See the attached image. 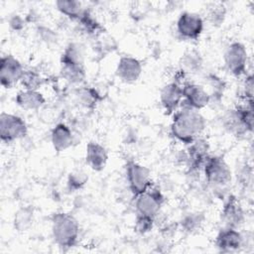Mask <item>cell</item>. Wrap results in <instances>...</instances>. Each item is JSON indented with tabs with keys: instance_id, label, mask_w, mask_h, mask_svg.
<instances>
[{
	"instance_id": "cell-1",
	"label": "cell",
	"mask_w": 254,
	"mask_h": 254,
	"mask_svg": "<svg viewBox=\"0 0 254 254\" xmlns=\"http://www.w3.org/2000/svg\"><path fill=\"white\" fill-rule=\"evenodd\" d=\"M171 134L179 142L188 146L200 137L206 127L204 116L184 104L172 115Z\"/></svg>"
},
{
	"instance_id": "cell-2",
	"label": "cell",
	"mask_w": 254,
	"mask_h": 254,
	"mask_svg": "<svg viewBox=\"0 0 254 254\" xmlns=\"http://www.w3.org/2000/svg\"><path fill=\"white\" fill-rule=\"evenodd\" d=\"M52 235L60 248L68 250L74 247L79 238L78 221L67 212L54 213L52 216Z\"/></svg>"
},
{
	"instance_id": "cell-3",
	"label": "cell",
	"mask_w": 254,
	"mask_h": 254,
	"mask_svg": "<svg viewBox=\"0 0 254 254\" xmlns=\"http://www.w3.org/2000/svg\"><path fill=\"white\" fill-rule=\"evenodd\" d=\"M201 172L204 175L206 183L214 189H224L231 183V170L221 156L209 154Z\"/></svg>"
},
{
	"instance_id": "cell-4",
	"label": "cell",
	"mask_w": 254,
	"mask_h": 254,
	"mask_svg": "<svg viewBox=\"0 0 254 254\" xmlns=\"http://www.w3.org/2000/svg\"><path fill=\"white\" fill-rule=\"evenodd\" d=\"M126 180L134 198L153 186L150 170L135 161H128L125 167Z\"/></svg>"
},
{
	"instance_id": "cell-5",
	"label": "cell",
	"mask_w": 254,
	"mask_h": 254,
	"mask_svg": "<svg viewBox=\"0 0 254 254\" xmlns=\"http://www.w3.org/2000/svg\"><path fill=\"white\" fill-rule=\"evenodd\" d=\"M28 134L26 121L19 115L2 112L0 115V139L3 143H13Z\"/></svg>"
},
{
	"instance_id": "cell-6",
	"label": "cell",
	"mask_w": 254,
	"mask_h": 254,
	"mask_svg": "<svg viewBox=\"0 0 254 254\" xmlns=\"http://www.w3.org/2000/svg\"><path fill=\"white\" fill-rule=\"evenodd\" d=\"M223 61L227 70L234 76L246 74L248 53L246 47L240 42H232L225 49Z\"/></svg>"
},
{
	"instance_id": "cell-7",
	"label": "cell",
	"mask_w": 254,
	"mask_h": 254,
	"mask_svg": "<svg viewBox=\"0 0 254 254\" xmlns=\"http://www.w3.org/2000/svg\"><path fill=\"white\" fill-rule=\"evenodd\" d=\"M165 202V196L159 187L152 186L149 190L135 197L136 213L156 218Z\"/></svg>"
},
{
	"instance_id": "cell-8",
	"label": "cell",
	"mask_w": 254,
	"mask_h": 254,
	"mask_svg": "<svg viewBox=\"0 0 254 254\" xmlns=\"http://www.w3.org/2000/svg\"><path fill=\"white\" fill-rule=\"evenodd\" d=\"M204 21L200 15L185 11L180 14L176 23V29L179 36L185 40H197L203 32Z\"/></svg>"
},
{
	"instance_id": "cell-9",
	"label": "cell",
	"mask_w": 254,
	"mask_h": 254,
	"mask_svg": "<svg viewBox=\"0 0 254 254\" xmlns=\"http://www.w3.org/2000/svg\"><path fill=\"white\" fill-rule=\"evenodd\" d=\"M22 63L12 55H5L0 60V82L4 88H12L24 74Z\"/></svg>"
},
{
	"instance_id": "cell-10",
	"label": "cell",
	"mask_w": 254,
	"mask_h": 254,
	"mask_svg": "<svg viewBox=\"0 0 254 254\" xmlns=\"http://www.w3.org/2000/svg\"><path fill=\"white\" fill-rule=\"evenodd\" d=\"M186 166L190 173H199L206 158L209 156V144L203 137H198L192 143L188 145Z\"/></svg>"
},
{
	"instance_id": "cell-11",
	"label": "cell",
	"mask_w": 254,
	"mask_h": 254,
	"mask_svg": "<svg viewBox=\"0 0 254 254\" xmlns=\"http://www.w3.org/2000/svg\"><path fill=\"white\" fill-rule=\"evenodd\" d=\"M220 217L223 222V227L238 229L243 224L245 220V212L241 202L234 194L226 196L222 205Z\"/></svg>"
},
{
	"instance_id": "cell-12",
	"label": "cell",
	"mask_w": 254,
	"mask_h": 254,
	"mask_svg": "<svg viewBox=\"0 0 254 254\" xmlns=\"http://www.w3.org/2000/svg\"><path fill=\"white\" fill-rule=\"evenodd\" d=\"M182 87V104L199 111L210 103V95L202 85L188 80L183 84Z\"/></svg>"
},
{
	"instance_id": "cell-13",
	"label": "cell",
	"mask_w": 254,
	"mask_h": 254,
	"mask_svg": "<svg viewBox=\"0 0 254 254\" xmlns=\"http://www.w3.org/2000/svg\"><path fill=\"white\" fill-rule=\"evenodd\" d=\"M183 87L172 80L165 84L160 91V103L167 115H173L182 105Z\"/></svg>"
},
{
	"instance_id": "cell-14",
	"label": "cell",
	"mask_w": 254,
	"mask_h": 254,
	"mask_svg": "<svg viewBox=\"0 0 254 254\" xmlns=\"http://www.w3.org/2000/svg\"><path fill=\"white\" fill-rule=\"evenodd\" d=\"M244 244V237L237 228L222 227L217 233L214 245L219 252L231 253L238 251Z\"/></svg>"
},
{
	"instance_id": "cell-15",
	"label": "cell",
	"mask_w": 254,
	"mask_h": 254,
	"mask_svg": "<svg viewBox=\"0 0 254 254\" xmlns=\"http://www.w3.org/2000/svg\"><path fill=\"white\" fill-rule=\"evenodd\" d=\"M115 71L123 82L133 83L140 78L143 66L138 59L131 56H123L119 59Z\"/></svg>"
},
{
	"instance_id": "cell-16",
	"label": "cell",
	"mask_w": 254,
	"mask_h": 254,
	"mask_svg": "<svg viewBox=\"0 0 254 254\" xmlns=\"http://www.w3.org/2000/svg\"><path fill=\"white\" fill-rule=\"evenodd\" d=\"M108 161V153L103 145L98 142L90 141L85 148V162L88 167L95 171L101 172Z\"/></svg>"
},
{
	"instance_id": "cell-17",
	"label": "cell",
	"mask_w": 254,
	"mask_h": 254,
	"mask_svg": "<svg viewBox=\"0 0 254 254\" xmlns=\"http://www.w3.org/2000/svg\"><path fill=\"white\" fill-rule=\"evenodd\" d=\"M51 142L54 150L57 153L66 151L73 144V134L71 128L64 122L56 124L51 131Z\"/></svg>"
},
{
	"instance_id": "cell-18",
	"label": "cell",
	"mask_w": 254,
	"mask_h": 254,
	"mask_svg": "<svg viewBox=\"0 0 254 254\" xmlns=\"http://www.w3.org/2000/svg\"><path fill=\"white\" fill-rule=\"evenodd\" d=\"M15 102L24 110H38L46 103V98L39 90L22 89L17 92Z\"/></svg>"
},
{
	"instance_id": "cell-19",
	"label": "cell",
	"mask_w": 254,
	"mask_h": 254,
	"mask_svg": "<svg viewBox=\"0 0 254 254\" xmlns=\"http://www.w3.org/2000/svg\"><path fill=\"white\" fill-rule=\"evenodd\" d=\"M180 65V69L186 74H195L202 70L203 59L198 51L194 49L188 50L182 56Z\"/></svg>"
},
{
	"instance_id": "cell-20",
	"label": "cell",
	"mask_w": 254,
	"mask_h": 254,
	"mask_svg": "<svg viewBox=\"0 0 254 254\" xmlns=\"http://www.w3.org/2000/svg\"><path fill=\"white\" fill-rule=\"evenodd\" d=\"M234 114L247 133H252L254 124L253 115V101H243L234 109Z\"/></svg>"
},
{
	"instance_id": "cell-21",
	"label": "cell",
	"mask_w": 254,
	"mask_h": 254,
	"mask_svg": "<svg viewBox=\"0 0 254 254\" xmlns=\"http://www.w3.org/2000/svg\"><path fill=\"white\" fill-rule=\"evenodd\" d=\"M61 64H84V50L78 43H69L61 56Z\"/></svg>"
},
{
	"instance_id": "cell-22",
	"label": "cell",
	"mask_w": 254,
	"mask_h": 254,
	"mask_svg": "<svg viewBox=\"0 0 254 254\" xmlns=\"http://www.w3.org/2000/svg\"><path fill=\"white\" fill-rule=\"evenodd\" d=\"M61 75L70 84H80L86 76L84 64H61Z\"/></svg>"
},
{
	"instance_id": "cell-23",
	"label": "cell",
	"mask_w": 254,
	"mask_h": 254,
	"mask_svg": "<svg viewBox=\"0 0 254 254\" xmlns=\"http://www.w3.org/2000/svg\"><path fill=\"white\" fill-rule=\"evenodd\" d=\"M34 222V208L31 205L22 206L14 215L13 225L18 232L27 231Z\"/></svg>"
},
{
	"instance_id": "cell-24",
	"label": "cell",
	"mask_w": 254,
	"mask_h": 254,
	"mask_svg": "<svg viewBox=\"0 0 254 254\" xmlns=\"http://www.w3.org/2000/svg\"><path fill=\"white\" fill-rule=\"evenodd\" d=\"M57 10L69 20L77 21L84 8L79 1L75 0H59L56 2Z\"/></svg>"
},
{
	"instance_id": "cell-25",
	"label": "cell",
	"mask_w": 254,
	"mask_h": 254,
	"mask_svg": "<svg viewBox=\"0 0 254 254\" xmlns=\"http://www.w3.org/2000/svg\"><path fill=\"white\" fill-rule=\"evenodd\" d=\"M78 24L82 28V30L89 35H98L102 33L103 28L94 15L87 9H84L82 14L80 15L79 19L77 20Z\"/></svg>"
},
{
	"instance_id": "cell-26",
	"label": "cell",
	"mask_w": 254,
	"mask_h": 254,
	"mask_svg": "<svg viewBox=\"0 0 254 254\" xmlns=\"http://www.w3.org/2000/svg\"><path fill=\"white\" fill-rule=\"evenodd\" d=\"M76 95L80 105L85 108H93L101 99L98 91L91 86L79 88Z\"/></svg>"
},
{
	"instance_id": "cell-27",
	"label": "cell",
	"mask_w": 254,
	"mask_h": 254,
	"mask_svg": "<svg viewBox=\"0 0 254 254\" xmlns=\"http://www.w3.org/2000/svg\"><path fill=\"white\" fill-rule=\"evenodd\" d=\"M20 83L22 84L24 89L39 90V88L44 83V77L38 70L34 68L25 69Z\"/></svg>"
},
{
	"instance_id": "cell-28",
	"label": "cell",
	"mask_w": 254,
	"mask_h": 254,
	"mask_svg": "<svg viewBox=\"0 0 254 254\" xmlns=\"http://www.w3.org/2000/svg\"><path fill=\"white\" fill-rule=\"evenodd\" d=\"M203 221H204V215L202 213L190 212L183 217L181 221V226L185 231L189 233H193L200 229L201 225L203 224Z\"/></svg>"
},
{
	"instance_id": "cell-29",
	"label": "cell",
	"mask_w": 254,
	"mask_h": 254,
	"mask_svg": "<svg viewBox=\"0 0 254 254\" xmlns=\"http://www.w3.org/2000/svg\"><path fill=\"white\" fill-rule=\"evenodd\" d=\"M88 180V177L81 171H75L68 175L66 186L67 189L70 191H76L83 188V186L86 184Z\"/></svg>"
},
{
	"instance_id": "cell-30",
	"label": "cell",
	"mask_w": 254,
	"mask_h": 254,
	"mask_svg": "<svg viewBox=\"0 0 254 254\" xmlns=\"http://www.w3.org/2000/svg\"><path fill=\"white\" fill-rule=\"evenodd\" d=\"M226 15V9L222 4L213 5L207 14V18L209 23L212 26H218L223 23Z\"/></svg>"
},
{
	"instance_id": "cell-31",
	"label": "cell",
	"mask_w": 254,
	"mask_h": 254,
	"mask_svg": "<svg viewBox=\"0 0 254 254\" xmlns=\"http://www.w3.org/2000/svg\"><path fill=\"white\" fill-rule=\"evenodd\" d=\"M155 223V218L141 215V214H136V219H135V230L139 234H146L149 233Z\"/></svg>"
},
{
	"instance_id": "cell-32",
	"label": "cell",
	"mask_w": 254,
	"mask_h": 254,
	"mask_svg": "<svg viewBox=\"0 0 254 254\" xmlns=\"http://www.w3.org/2000/svg\"><path fill=\"white\" fill-rule=\"evenodd\" d=\"M37 34L42 42L50 45L57 42V34L54 30L46 26H39L37 28Z\"/></svg>"
},
{
	"instance_id": "cell-33",
	"label": "cell",
	"mask_w": 254,
	"mask_h": 254,
	"mask_svg": "<svg viewBox=\"0 0 254 254\" xmlns=\"http://www.w3.org/2000/svg\"><path fill=\"white\" fill-rule=\"evenodd\" d=\"M253 75L246 74L242 84V98L243 101H253Z\"/></svg>"
},
{
	"instance_id": "cell-34",
	"label": "cell",
	"mask_w": 254,
	"mask_h": 254,
	"mask_svg": "<svg viewBox=\"0 0 254 254\" xmlns=\"http://www.w3.org/2000/svg\"><path fill=\"white\" fill-rule=\"evenodd\" d=\"M25 23H26L25 19L22 18L20 15H14L9 20V25H10L11 29H13L14 31H17V32L24 29Z\"/></svg>"
}]
</instances>
